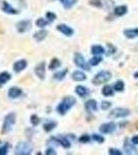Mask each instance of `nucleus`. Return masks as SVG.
Segmentation results:
<instances>
[{"label": "nucleus", "mask_w": 138, "mask_h": 155, "mask_svg": "<svg viewBox=\"0 0 138 155\" xmlns=\"http://www.w3.org/2000/svg\"><path fill=\"white\" fill-rule=\"evenodd\" d=\"M75 102H76V99H75L73 96H65L64 98L62 99V101L57 106L58 114L63 116V115L66 114L67 112L74 106Z\"/></svg>", "instance_id": "1"}, {"label": "nucleus", "mask_w": 138, "mask_h": 155, "mask_svg": "<svg viewBox=\"0 0 138 155\" xmlns=\"http://www.w3.org/2000/svg\"><path fill=\"white\" fill-rule=\"evenodd\" d=\"M14 122H16V113L11 112V113L7 114L5 118H4L3 124H2V128H1L2 134H8L11 130Z\"/></svg>", "instance_id": "2"}, {"label": "nucleus", "mask_w": 138, "mask_h": 155, "mask_svg": "<svg viewBox=\"0 0 138 155\" xmlns=\"http://www.w3.org/2000/svg\"><path fill=\"white\" fill-rule=\"evenodd\" d=\"M110 79H111V74L107 71H99L96 76L93 78L92 82L94 85H102L104 83H107Z\"/></svg>", "instance_id": "3"}, {"label": "nucleus", "mask_w": 138, "mask_h": 155, "mask_svg": "<svg viewBox=\"0 0 138 155\" xmlns=\"http://www.w3.org/2000/svg\"><path fill=\"white\" fill-rule=\"evenodd\" d=\"M32 146L27 142H21L14 148V154L17 155H29L32 153Z\"/></svg>", "instance_id": "4"}, {"label": "nucleus", "mask_w": 138, "mask_h": 155, "mask_svg": "<svg viewBox=\"0 0 138 155\" xmlns=\"http://www.w3.org/2000/svg\"><path fill=\"white\" fill-rule=\"evenodd\" d=\"M73 60H74L75 65H76L77 67H79V68L84 69V71H91V68H90V65L86 62V60H85L84 56H82L81 53H75Z\"/></svg>", "instance_id": "5"}, {"label": "nucleus", "mask_w": 138, "mask_h": 155, "mask_svg": "<svg viewBox=\"0 0 138 155\" xmlns=\"http://www.w3.org/2000/svg\"><path fill=\"white\" fill-rule=\"evenodd\" d=\"M129 115H130L129 110L123 109V107H117V109H114L110 112L108 116L110 118H125V117L129 116Z\"/></svg>", "instance_id": "6"}, {"label": "nucleus", "mask_w": 138, "mask_h": 155, "mask_svg": "<svg viewBox=\"0 0 138 155\" xmlns=\"http://www.w3.org/2000/svg\"><path fill=\"white\" fill-rule=\"evenodd\" d=\"M115 129H117V125L114 122H108V123H104L99 127V130L101 134H112Z\"/></svg>", "instance_id": "7"}, {"label": "nucleus", "mask_w": 138, "mask_h": 155, "mask_svg": "<svg viewBox=\"0 0 138 155\" xmlns=\"http://www.w3.org/2000/svg\"><path fill=\"white\" fill-rule=\"evenodd\" d=\"M30 27H31L30 20H23V21H20L19 23H17V31L19 33H24V32L28 31Z\"/></svg>", "instance_id": "8"}, {"label": "nucleus", "mask_w": 138, "mask_h": 155, "mask_svg": "<svg viewBox=\"0 0 138 155\" xmlns=\"http://www.w3.org/2000/svg\"><path fill=\"white\" fill-rule=\"evenodd\" d=\"M35 74L40 80H43L46 78V62H40L35 66Z\"/></svg>", "instance_id": "9"}, {"label": "nucleus", "mask_w": 138, "mask_h": 155, "mask_svg": "<svg viewBox=\"0 0 138 155\" xmlns=\"http://www.w3.org/2000/svg\"><path fill=\"white\" fill-rule=\"evenodd\" d=\"M57 30L63 33L65 36H72L74 33V30L66 24H59L57 26Z\"/></svg>", "instance_id": "10"}, {"label": "nucleus", "mask_w": 138, "mask_h": 155, "mask_svg": "<svg viewBox=\"0 0 138 155\" xmlns=\"http://www.w3.org/2000/svg\"><path fill=\"white\" fill-rule=\"evenodd\" d=\"M53 141H56L58 144L61 145L63 148L65 149H68L71 147V143H70V141L67 137H52Z\"/></svg>", "instance_id": "11"}, {"label": "nucleus", "mask_w": 138, "mask_h": 155, "mask_svg": "<svg viewBox=\"0 0 138 155\" xmlns=\"http://www.w3.org/2000/svg\"><path fill=\"white\" fill-rule=\"evenodd\" d=\"M124 151L126 154H138V150L136 149L135 145L132 143H129L128 141L125 142L124 144Z\"/></svg>", "instance_id": "12"}, {"label": "nucleus", "mask_w": 138, "mask_h": 155, "mask_svg": "<svg viewBox=\"0 0 138 155\" xmlns=\"http://www.w3.org/2000/svg\"><path fill=\"white\" fill-rule=\"evenodd\" d=\"M22 89H20L19 87H11V88L8 89V93L7 95L11 99H16L18 97H20L22 95Z\"/></svg>", "instance_id": "13"}, {"label": "nucleus", "mask_w": 138, "mask_h": 155, "mask_svg": "<svg viewBox=\"0 0 138 155\" xmlns=\"http://www.w3.org/2000/svg\"><path fill=\"white\" fill-rule=\"evenodd\" d=\"M27 61L25 59H21V60H18L17 62L14 63V71L16 72H21L23 71L25 68L27 67Z\"/></svg>", "instance_id": "14"}, {"label": "nucleus", "mask_w": 138, "mask_h": 155, "mask_svg": "<svg viewBox=\"0 0 138 155\" xmlns=\"http://www.w3.org/2000/svg\"><path fill=\"white\" fill-rule=\"evenodd\" d=\"M2 11L8 15H18L20 12L16 8H14L7 1H3V3H2Z\"/></svg>", "instance_id": "15"}, {"label": "nucleus", "mask_w": 138, "mask_h": 155, "mask_svg": "<svg viewBox=\"0 0 138 155\" xmlns=\"http://www.w3.org/2000/svg\"><path fill=\"white\" fill-rule=\"evenodd\" d=\"M71 77H72V80H73V81H76V82H82V81H85V80L87 79L86 74H85L84 71H73V72H72V74H71Z\"/></svg>", "instance_id": "16"}, {"label": "nucleus", "mask_w": 138, "mask_h": 155, "mask_svg": "<svg viewBox=\"0 0 138 155\" xmlns=\"http://www.w3.org/2000/svg\"><path fill=\"white\" fill-rule=\"evenodd\" d=\"M85 107H86V110L88 112L97 111V107H98L97 101H94V99H89V101H86V104H85Z\"/></svg>", "instance_id": "17"}, {"label": "nucleus", "mask_w": 138, "mask_h": 155, "mask_svg": "<svg viewBox=\"0 0 138 155\" xmlns=\"http://www.w3.org/2000/svg\"><path fill=\"white\" fill-rule=\"evenodd\" d=\"M89 89L86 88V87L82 86V85H79V86H76L75 87V93L77 94L79 97H86L89 95Z\"/></svg>", "instance_id": "18"}, {"label": "nucleus", "mask_w": 138, "mask_h": 155, "mask_svg": "<svg viewBox=\"0 0 138 155\" xmlns=\"http://www.w3.org/2000/svg\"><path fill=\"white\" fill-rule=\"evenodd\" d=\"M124 35L127 38L133 39L138 37V28H133V29H126L124 31Z\"/></svg>", "instance_id": "19"}, {"label": "nucleus", "mask_w": 138, "mask_h": 155, "mask_svg": "<svg viewBox=\"0 0 138 155\" xmlns=\"http://www.w3.org/2000/svg\"><path fill=\"white\" fill-rule=\"evenodd\" d=\"M11 79V76L9 72H7V71L0 72V88H1L4 84H6Z\"/></svg>", "instance_id": "20"}, {"label": "nucleus", "mask_w": 138, "mask_h": 155, "mask_svg": "<svg viewBox=\"0 0 138 155\" xmlns=\"http://www.w3.org/2000/svg\"><path fill=\"white\" fill-rule=\"evenodd\" d=\"M127 12H128V8L126 5H119V6L114 7V12L117 17L124 16V15L127 14Z\"/></svg>", "instance_id": "21"}, {"label": "nucleus", "mask_w": 138, "mask_h": 155, "mask_svg": "<svg viewBox=\"0 0 138 155\" xmlns=\"http://www.w3.org/2000/svg\"><path fill=\"white\" fill-rule=\"evenodd\" d=\"M47 30H39V31H37L34 33L33 38L36 41H42L47 37Z\"/></svg>", "instance_id": "22"}, {"label": "nucleus", "mask_w": 138, "mask_h": 155, "mask_svg": "<svg viewBox=\"0 0 138 155\" xmlns=\"http://www.w3.org/2000/svg\"><path fill=\"white\" fill-rule=\"evenodd\" d=\"M77 1H79V0H60V2H61V4L64 6L65 9L72 8V7L76 4Z\"/></svg>", "instance_id": "23"}, {"label": "nucleus", "mask_w": 138, "mask_h": 155, "mask_svg": "<svg viewBox=\"0 0 138 155\" xmlns=\"http://www.w3.org/2000/svg\"><path fill=\"white\" fill-rule=\"evenodd\" d=\"M91 53L93 55H97V56H100V55L105 53V50L102 46H93L91 48Z\"/></svg>", "instance_id": "24"}, {"label": "nucleus", "mask_w": 138, "mask_h": 155, "mask_svg": "<svg viewBox=\"0 0 138 155\" xmlns=\"http://www.w3.org/2000/svg\"><path fill=\"white\" fill-rule=\"evenodd\" d=\"M114 89L112 88L111 86H109V85H105V86L102 88V94H103L104 96L106 97H109V96H112L114 95Z\"/></svg>", "instance_id": "25"}, {"label": "nucleus", "mask_w": 138, "mask_h": 155, "mask_svg": "<svg viewBox=\"0 0 138 155\" xmlns=\"http://www.w3.org/2000/svg\"><path fill=\"white\" fill-rule=\"evenodd\" d=\"M56 126H57L56 121H47L43 124V129H44V131L50 132V131H52Z\"/></svg>", "instance_id": "26"}, {"label": "nucleus", "mask_w": 138, "mask_h": 155, "mask_svg": "<svg viewBox=\"0 0 138 155\" xmlns=\"http://www.w3.org/2000/svg\"><path fill=\"white\" fill-rule=\"evenodd\" d=\"M67 72H68V69L65 68L63 69V71H60L56 72V74H54V79L57 80V81H62V80H64V78L66 77Z\"/></svg>", "instance_id": "27"}, {"label": "nucleus", "mask_w": 138, "mask_h": 155, "mask_svg": "<svg viewBox=\"0 0 138 155\" xmlns=\"http://www.w3.org/2000/svg\"><path fill=\"white\" fill-rule=\"evenodd\" d=\"M61 66V61H60L58 58H53L52 61L50 62V65H49V69H56V68H59Z\"/></svg>", "instance_id": "28"}, {"label": "nucleus", "mask_w": 138, "mask_h": 155, "mask_svg": "<svg viewBox=\"0 0 138 155\" xmlns=\"http://www.w3.org/2000/svg\"><path fill=\"white\" fill-rule=\"evenodd\" d=\"M102 61V58L100 56H97V55H94V57L93 58H91L89 60V64L92 66H96L98 65V64L100 63V62Z\"/></svg>", "instance_id": "29"}, {"label": "nucleus", "mask_w": 138, "mask_h": 155, "mask_svg": "<svg viewBox=\"0 0 138 155\" xmlns=\"http://www.w3.org/2000/svg\"><path fill=\"white\" fill-rule=\"evenodd\" d=\"M114 89L117 92L123 91V90L125 89V83L123 81H121V80H120V81H117L114 85Z\"/></svg>", "instance_id": "30"}, {"label": "nucleus", "mask_w": 138, "mask_h": 155, "mask_svg": "<svg viewBox=\"0 0 138 155\" xmlns=\"http://www.w3.org/2000/svg\"><path fill=\"white\" fill-rule=\"evenodd\" d=\"M49 23L50 22L47 21V20L43 18H39V19H37V21H36V26L39 27V28H44V27L49 25Z\"/></svg>", "instance_id": "31"}, {"label": "nucleus", "mask_w": 138, "mask_h": 155, "mask_svg": "<svg viewBox=\"0 0 138 155\" xmlns=\"http://www.w3.org/2000/svg\"><path fill=\"white\" fill-rule=\"evenodd\" d=\"M8 149H9L8 143H5L4 145H2V146L0 147V155H6L7 152H8Z\"/></svg>", "instance_id": "32"}, {"label": "nucleus", "mask_w": 138, "mask_h": 155, "mask_svg": "<svg viewBox=\"0 0 138 155\" xmlns=\"http://www.w3.org/2000/svg\"><path fill=\"white\" fill-rule=\"evenodd\" d=\"M30 122H31V124L33 126H36L39 124V122H40V119L38 118V117L36 116V115H32L31 118H30Z\"/></svg>", "instance_id": "33"}, {"label": "nucleus", "mask_w": 138, "mask_h": 155, "mask_svg": "<svg viewBox=\"0 0 138 155\" xmlns=\"http://www.w3.org/2000/svg\"><path fill=\"white\" fill-rule=\"evenodd\" d=\"M47 20L50 22V23H52V22H54L55 20L57 19V16H56V14H54V12H47Z\"/></svg>", "instance_id": "34"}, {"label": "nucleus", "mask_w": 138, "mask_h": 155, "mask_svg": "<svg viewBox=\"0 0 138 155\" xmlns=\"http://www.w3.org/2000/svg\"><path fill=\"white\" fill-rule=\"evenodd\" d=\"M92 139L94 140L95 142H97V143H103L104 142V137H102V136H100V134H94L92 136Z\"/></svg>", "instance_id": "35"}, {"label": "nucleus", "mask_w": 138, "mask_h": 155, "mask_svg": "<svg viewBox=\"0 0 138 155\" xmlns=\"http://www.w3.org/2000/svg\"><path fill=\"white\" fill-rule=\"evenodd\" d=\"M90 140H91V137L88 136V134H82V137H79V141L81 142V143H89Z\"/></svg>", "instance_id": "36"}, {"label": "nucleus", "mask_w": 138, "mask_h": 155, "mask_svg": "<svg viewBox=\"0 0 138 155\" xmlns=\"http://www.w3.org/2000/svg\"><path fill=\"white\" fill-rule=\"evenodd\" d=\"M110 107H111V102L110 101H104L101 102V109L102 110H108Z\"/></svg>", "instance_id": "37"}, {"label": "nucleus", "mask_w": 138, "mask_h": 155, "mask_svg": "<svg viewBox=\"0 0 138 155\" xmlns=\"http://www.w3.org/2000/svg\"><path fill=\"white\" fill-rule=\"evenodd\" d=\"M90 4H91V5L96 6V7H101L102 6L101 0H90Z\"/></svg>", "instance_id": "38"}, {"label": "nucleus", "mask_w": 138, "mask_h": 155, "mask_svg": "<svg viewBox=\"0 0 138 155\" xmlns=\"http://www.w3.org/2000/svg\"><path fill=\"white\" fill-rule=\"evenodd\" d=\"M108 153L110 155H122V152L119 149H114V148H110L108 150Z\"/></svg>", "instance_id": "39"}, {"label": "nucleus", "mask_w": 138, "mask_h": 155, "mask_svg": "<svg viewBox=\"0 0 138 155\" xmlns=\"http://www.w3.org/2000/svg\"><path fill=\"white\" fill-rule=\"evenodd\" d=\"M107 47H108V52H109L107 55H111V54H114L115 52V48L114 46H111L110 44H107Z\"/></svg>", "instance_id": "40"}, {"label": "nucleus", "mask_w": 138, "mask_h": 155, "mask_svg": "<svg viewBox=\"0 0 138 155\" xmlns=\"http://www.w3.org/2000/svg\"><path fill=\"white\" fill-rule=\"evenodd\" d=\"M46 154L47 155H55V154H56V151H55V150L54 149H53V148H49V149H47V151H46Z\"/></svg>", "instance_id": "41"}, {"label": "nucleus", "mask_w": 138, "mask_h": 155, "mask_svg": "<svg viewBox=\"0 0 138 155\" xmlns=\"http://www.w3.org/2000/svg\"><path fill=\"white\" fill-rule=\"evenodd\" d=\"M131 142L134 145H138V136H134L131 139Z\"/></svg>", "instance_id": "42"}, {"label": "nucleus", "mask_w": 138, "mask_h": 155, "mask_svg": "<svg viewBox=\"0 0 138 155\" xmlns=\"http://www.w3.org/2000/svg\"><path fill=\"white\" fill-rule=\"evenodd\" d=\"M134 78H138V71L134 74Z\"/></svg>", "instance_id": "43"}]
</instances>
